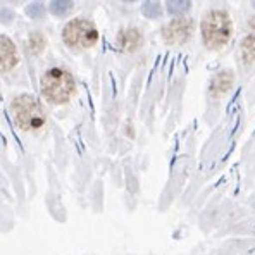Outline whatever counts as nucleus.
<instances>
[{
    "instance_id": "obj_4",
    "label": "nucleus",
    "mask_w": 255,
    "mask_h": 255,
    "mask_svg": "<svg viewBox=\"0 0 255 255\" xmlns=\"http://www.w3.org/2000/svg\"><path fill=\"white\" fill-rule=\"evenodd\" d=\"M62 42L73 50H86L99 42V29L90 19L76 17L62 28Z\"/></svg>"
},
{
    "instance_id": "obj_16",
    "label": "nucleus",
    "mask_w": 255,
    "mask_h": 255,
    "mask_svg": "<svg viewBox=\"0 0 255 255\" xmlns=\"http://www.w3.org/2000/svg\"><path fill=\"white\" fill-rule=\"evenodd\" d=\"M250 26H252V28H255V17H252V19H250Z\"/></svg>"
},
{
    "instance_id": "obj_18",
    "label": "nucleus",
    "mask_w": 255,
    "mask_h": 255,
    "mask_svg": "<svg viewBox=\"0 0 255 255\" xmlns=\"http://www.w3.org/2000/svg\"><path fill=\"white\" fill-rule=\"evenodd\" d=\"M0 100H2V97H0Z\"/></svg>"
},
{
    "instance_id": "obj_8",
    "label": "nucleus",
    "mask_w": 255,
    "mask_h": 255,
    "mask_svg": "<svg viewBox=\"0 0 255 255\" xmlns=\"http://www.w3.org/2000/svg\"><path fill=\"white\" fill-rule=\"evenodd\" d=\"M233 71H221V73H217L216 76L211 80V86H209V90H211V95L212 97H221L223 93H226L228 90L233 86Z\"/></svg>"
},
{
    "instance_id": "obj_6",
    "label": "nucleus",
    "mask_w": 255,
    "mask_h": 255,
    "mask_svg": "<svg viewBox=\"0 0 255 255\" xmlns=\"http://www.w3.org/2000/svg\"><path fill=\"white\" fill-rule=\"evenodd\" d=\"M19 62V54L12 40L5 35H0V73L14 69Z\"/></svg>"
},
{
    "instance_id": "obj_10",
    "label": "nucleus",
    "mask_w": 255,
    "mask_h": 255,
    "mask_svg": "<svg viewBox=\"0 0 255 255\" xmlns=\"http://www.w3.org/2000/svg\"><path fill=\"white\" fill-rule=\"evenodd\" d=\"M242 57L245 64H255V35H249L242 42Z\"/></svg>"
},
{
    "instance_id": "obj_15",
    "label": "nucleus",
    "mask_w": 255,
    "mask_h": 255,
    "mask_svg": "<svg viewBox=\"0 0 255 255\" xmlns=\"http://www.w3.org/2000/svg\"><path fill=\"white\" fill-rule=\"evenodd\" d=\"M12 17H14V12L10 9H2V10H0V21H2V22L12 21Z\"/></svg>"
},
{
    "instance_id": "obj_7",
    "label": "nucleus",
    "mask_w": 255,
    "mask_h": 255,
    "mask_svg": "<svg viewBox=\"0 0 255 255\" xmlns=\"http://www.w3.org/2000/svg\"><path fill=\"white\" fill-rule=\"evenodd\" d=\"M143 43V36H141L140 29L136 28H126L121 29L118 35V45L121 50L125 52H134L141 47Z\"/></svg>"
},
{
    "instance_id": "obj_17",
    "label": "nucleus",
    "mask_w": 255,
    "mask_h": 255,
    "mask_svg": "<svg viewBox=\"0 0 255 255\" xmlns=\"http://www.w3.org/2000/svg\"><path fill=\"white\" fill-rule=\"evenodd\" d=\"M254 7H255V2H254Z\"/></svg>"
},
{
    "instance_id": "obj_9",
    "label": "nucleus",
    "mask_w": 255,
    "mask_h": 255,
    "mask_svg": "<svg viewBox=\"0 0 255 255\" xmlns=\"http://www.w3.org/2000/svg\"><path fill=\"white\" fill-rule=\"evenodd\" d=\"M28 50L31 52L33 55H38L42 54L45 50V47H47V38H45V35L42 31H33L31 35L28 36Z\"/></svg>"
},
{
    "instance_id": "obj_2",
    "label": "nucleus",
    "mask_w": 255,
    "mask_h": 255,
    "mask_svg": "<svg viewBox=\"0 0 255 255\" xmlns=\"http://www.w3.org/2000/svg\"><path fill=\"white\" fill-rule=\"evenodd\" d=\"M10 112L22 131H40L47 123V111L35 95H19L10 104Z\"/></svg>"
},
{
    "instance_id": "obj_11",
    "label": "nucleus",
    "mask_w": 255,
    "mask_h": 255,
    "mask_svg": "<svg viewBox=\"0 0 255 255\" xmlns=\"http://www.w3.org/2000/svg\"><path fill=\"white\" fill-rule=\"evenodd\" d=\"M141 10H143L145 16L152 17V19H155V17H159L160 14H162V9H160L159 2H145L143 7H141Z\"/></svg>"
},
{
    "instance_id": "obj_14",
    "label": "nucleus",
    "mask_w": 255,
    "mask_h": 255,
    "mask_svg": "<svg viewBox=\"0 0 255 255\" xmlns=\"http://www.w3.org/2000/svg\"><path fill=\"white\" fill-rule=\"evenodd\" d=\"M26 14H28L29 17H33V19H36V17H42L43 16V5L38 2L35 3H29L28 7H26Z\"/></svg>"
},
{
    "instance_id": "obj_12",
    "label": "nucleus",
    "mask_w": 255,
    "mask_h": 255,
    "mask_svg": "<svg viewBox=\"0 0 255 255\" xmlns=\"http://www.w3.org/2000/svg\"><path fill=\"white\" fill-rule=\"evenodd\" d=\"M73 7V2H66V0H57V2H52V12L55 14V16H64V14L67 12V10Z\"/></svg>"
},
{
    "instance_id": "obj_5",
    "label": "nucleus",
    "mask_w": 255,
    "mask_h": 255,
    "mask_svg": "<svg viewBox=\"0 0 255 255\" xmlns=\"http://www.w3.org/2000/svg\"><path fill=\"white\" fill-rule=\"evenodd\" d=\"M195 24L188 17H178L162 28V40L167 45H183L193 35Z\"/></svg>"
},
{
    "instance_id": "obj_3",
    "label": "nucleus",
    "mask_w": 255,
    "mask_h": 255,
    "mask_svg": "<svg viewBox=\"0 0 255 255\" xmlns=\"http://www.w3.org/2000/svg\"><path fill=\"white\" fill-rule=\"evenodd\" d=\"M231 31V19L226 10H211L202 21V38L212 50H217L230 42Z\"/></svg>"
},
{
    "instance_id": "obj_1",
    "label": "nucleus",
    "mask_w": 255,
    "mask_h": 255,
    "mask_svg": "<svg viewBox=\"0 0 255 255\" xmlns=\"http://www.w3.org/2000/svg\"><path fill=\"white\" fill-rule=\"evenodd\" d=\"M40 88L45 100L50 104H66L76 92V81L69 69L64 66H54L43 73L40 80Z\"/></svg>"
},
{
    "instance_id": "obj_13",
    "label": "nucleus",
    "mask_w": 255,
    "mask_h": 255,
    "mask_svg": "<svg viewBox=\"0 0 255 255\" xmlns=\"http://www.w3.org/2000/svg\"><path fill=\"white\" fill-rule=\"evenodd\" d=\"M191 2H167V10L171 14H183L190 9Z\"/></svg>"
}]
</instances>
